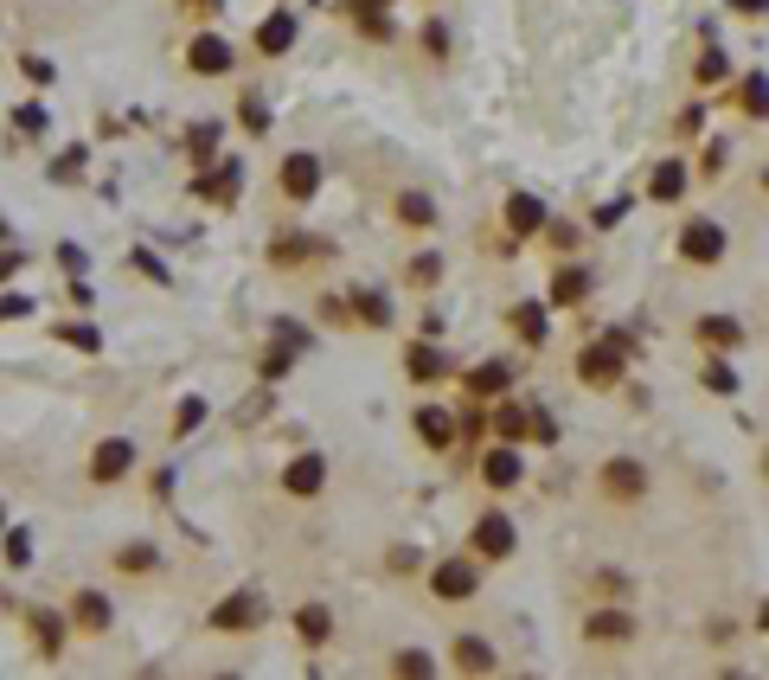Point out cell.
Wrapping results in <instances>:
<instances>
[{
    "label": "cell",
    "mask_w": 769,
    "mask_h": 680,
    "mask_svg": "<svg viewBox=\"0 0 769 680\" xmlns=\"http://www.w3.org/2000/svg\"><path fill=\"white\" fill-rule=\"evenodd\" d=\"M590 488H596V501H603V507H641V501H648V488H654V475H648V463H641V456H603V463H596V475H590Z\"/></svg>",
    "instance_id": "6da1fadb"
},
{
    "label": "cell",
    "mask_w": 769,
    "mask_h": 680,
    "mask_svg": "<svg viewBox=\"0 0 769 680\" xmlns=\"http://www.w3.org/2000/svg\"><path fill=\"white\" fill-rule=\"evenodd\" d=\"M571 372L584 379L590 392H615V386H622V372H629V334L584 340V347H577V360H571Z\"/></svg>",
    "instance_id": "7a4b0ae2"
},
{
    "label": "cell",
    "mask_w": 769,
    "mask_h": 680,
    "mask_svg": "<svg viewBox=\"0 0 769 680\" xmlns=\"http://www.w3.org/2000/svg\"><path fill=\"white\" fill-rule=\"evenodd\" d=\"M577 635H584V649H635L641 616L629 610V603H596V610H584Z\"/></svg>",
    "instance_id": "3957f363"
},
{
    "label": "cell",
    "mask_w": 769,
    "mask_h": 680,
    "mask_svg": "<svg viewBox=\"0 0 769 680\" xmlns=\"http://www.w3.org/2000/svg\"><path fill=\"white\" fill-rule=\"evenodd\" d=\"M430 598L436 603H475L481 598V558H475V552L436 558L430 565Z\"/></svg>",
    "instance_id": "277c9868"
},
{
    "label": "cell",
    "mask_w": 769,
    "mask_h": 680,
    "mask_svg": "<svg viewBox=\"0 0 769 680\" xmlns=\"http://www.w3.org/2000/svg\"><path fill=\"white\" fill-rule=\"evenodd\" d=\"M513 546H519V533H513L507 507H487V514H475V526H468V552H475L481 565H507Z\"/></svg>",
    "instance_id": "5b68a950"
},
{
    "label": "cell",
    "mask_w": 769,
    "mask_h": 680,
    "mask_svg": "<svg viewBox=\"0 0 769 680\" xmlns=\"http://www.w3.org/2000/svg\"><path fill=\"white\" fill-rule=\"evenodd\" d=\"M475 475H481L487 495H507V488H519V482H526V456H519V444H500V437H494V444L481 449Z\"/></svg>",
    "instance_id": "8992f818"
},
{
    "label": "cell",
    "mask_w": 769,
    "mask_h": 680,
    "mask_svg": "<svg viewBox=\"0 0 769 680\" xmlns=\"http://www.w3.org/2000/svg\"><path fill=\"white\" fill-rule=\"evenodd\" d=\"M680 263H692V270L724 263V225L718 218H687L680 225Z\"/></svg>",
    "instance_id": "52a82bcc"
},
{
    "label": "cell",
    "mask_w": 769,
    "mask_h": 680,
    "mask_svg": "<svg viewBox=\"0 0 769 680\" xmlns=\"http://www.w3.org/2000/svg\"><path fill=\"white\" fill-rule=\"evenodd\" d=\"M231 65H237V52H231L225 32H193V46H186V71L193 78H231Z\"/></svg>",
    "instance_id": "ba28073f"
},
{
    "label": "cell",
    "mask_w": 769,
    "mask_h": 680,
    "mask_svg": "<svg viewBox=\"0 0 769 680\" xmlns=\"http://www.w3.org/2000/svg\"><path fill=\"white\" fill-rule=\"evenodd\" d=\"M545 200L538 193H507V206H500V225H507V244H526V237L545 232Z\"/></svg>",
    "instance_id": "9c48e42d"
},
{
    "label": "cell",
    "mask_w": 769,
    "mask_h": 680,
    "mask_svg": "<svg viewBox=\"0 0 769 680\" xmlns=\"http://www.w3.org/2000/svg\"><path fill=\"white\" fill-rule=\"evenodd\" d=\"M321 488H328V456H321V449H302V456L282 469V495L289 501H314Z\"/></svg>",
    "instance_id": "30bf717a"
},
{
    "label": "cell",
    "mask_w": 769,
    "mask_h": 680,
    "mask_svg": "<svg viewBox=\"0 0 769 680\" xmlns=\"http://www.w3.org/2000/svg\"><path fill=\"white\" fill-rule=\"evenodd\" d=\"M410 424H417V444L436 449V456H449V449L461 444V424L449 418L442 405H417V418H410Z\"/></svg>",
    "instance_id": "8fae6325"
},
{
    "label": "cell",
    "mask_w": 769,
    "mask_h": 680,
    "mask_svg": "<svg viewBox=\"0 0 769 680\" xmlns=\"http://www.w3.org/2000/svg\"><path fill=\"white\" fill-rule=\"evenodd\" d=\"M276 186L289 193V200H295V206H308V200L321 193V161H314V155H282Z\"/></svg>",
    "instance_id": "7c38bea8"
},
{
    "label": "cell",
    "mask_w": 769,
    "mask_h": 680,
    "mask_svg": "<svg viewBox=\"0 0 769 680\" xmlns=\"http://www.w3.org/2000/svg\"><path fill=\"white\" fill-rule=\"evenodd\" d=\"M314 258H328V237H314V232H276L270 237V263L276 270H302V263Z\"/></svg>",
    "instance_id": "4fadbf2b"
},
{
    "label": "cell",
    "mask_w": 769,
    "mask_h": 680,
    "mask_svg": "<svg viewBox=\"0 0 769 680\" xmlns=\"http://www.w3.org/2000/svg\"><path fill=\"white\" fill-rule=\"evenodd\" d=\"M692 340H699L705 353H738L750 334H743L738 314H699V321H692Z\"/></svg>",
    "instance_id": "5bb4252c"
},
{
    "label": "cell",
    "mask_w": 769,
    "mask_h": 680,
    "mask_svg": "<svg viewBox=\"0 0 769 680\" xmlns=\"http://www.w3.org/2000/svg\"><path fill=\"white\" fill-rule=\"evenodd\" d=\"M687 186H692V161L673 155V161H661V167L648 174V200H654V206H680Z\"/></svg>",
    "instance_id": "9a60e30c"
},
{
    "label": "cell",
    "mask_w": 769,
    "mask_h": 680,
    "mask_svg": "<svg viewBox=\"0 0 769 680\" xmlns=\"http://www.w3.org/2000/svg\"><path fill=\"white\" fill-rule=\"evenodd\" d=\"M507 328L519 347H545V340H552V309H545V302H513Z\"/></svg>",
    "instance_id": "2e32d148"
},
{
    "label": "cell",
    "mask_w": 769,
    "mask_h": 680,
    "mask_svg": "<svg viewBox=\"0 0 769 680\" xmlns=\"http://www.w3.org/2000/svg\"><path fill=\"white\" fill-rule=\"evenodd\" d=\"M263 623V598L256 591H237V598H225L218 610H212V629H225V635H244V629Z\"/></svg>",
    "instance_id": "e0dca14e"
},
{
    "label": "cell",
    "mask_w": 769,
    "mask_h": 680,
    "mask_svg": "<svg viewBox=\"0 0 769 680\" xmlns=\"http://www.w3.org/2000/svg\"><path fill=\"white\" fill-rule=\"evenodd\" d=\"M391 218H398L405 232H436V218H442V212H436V200L424 193V186H405V193L391 200Z\"/></svg>",
    "instance_id": "ac0fdd59"
},
{
    "label": "cell",
    "mask_w": 769,
    "mask_h": 680,
    "mask_svg": "<svg viewBox=\"0 0 769 680\" xmlns=\"http://www.w3.org/2000/svg\"><path fill=\"white\" fill-rule=\"evenodd\" d=\"M449 668H456V674H494L500 654H494L487 635H456V642H449Z\"/></svg>",
    "instance_id": "d6986e66"
},
{
    "label": "cell",
    "mask_w": 769,
    "mask_h": 680,
    "mask_svg": "<svg viewBox=\"0 0 769 680\" xmlns=\"http://www.w3.org/2000/svg\"><path fill=\"white\" fill-rule=\"evenodd\" d=\"M135 469V444L128 437H103L97 456H90V482H123Z\"/></svg>",
    "instance_id": "ffe728a7"
},
{
    "label": "cell",
    "mask_w": 769,
    "mask_h": 680,
    "mask_svg": "<svg viewBox=\"0 0 769 680\" xmlns=\"http://www.w3.org/2000/svg\"><path fill=\"white\" fill-rule=\"evenodd\" d=\"M405 372H410V386H442L449 360H442V347H436V340H410V347H405Z\"/></svg>",
    "instance_id": "44dd1931"
},
{
    "label": "cell",
    "mask_w": 769,
    "mask_h": 680,
    "mask_svg": "<svg viewBox=\"0 0 769 680\" xmlns=\"http://www.w3.org/2000/svg\"><path fill=\"white\" fill-rule=\"evenodd\" d=\"M461 386H468V398H481V405H487V398H500L513 386V367H507V360H481V367L461 372Z\"/></svg>",
    "instance_id": "7402d4cb"
},
{
    "label": "cell",
    "mask_w": 769,
    "mask_h": 680,
    "mask_svg": "<svg viewBox=\"0 0 769 680\" xmlns=\"http://www.w3.org/2000/svg\"><path fill=\"white\" fill-rule=\"evenodd\" d=\"M487 430L500 437V444H526V405H507V398H487Z\"/></svg>",
    "instance_id": "603a6c76"
},
{
    "label": "cell",
    "mask_w": 769,
    "mask_h": 680,
    "mask_svg": "<svg viewBox=\"0 0 769 680\" xmlns=\"http://www.w3.org/2000/svg\"><path fill=\"white\" fill-rule=\"evenodd\" d=\"M731 104H738V116H750V123H769V78L763 71H743L738 90H731Z\"/></svg>",
    "instance_id": "cb8c5ba5"
},
{
    "label": "cell",
    "mask_w": 769,
    "mask_h": 680,
    "mask_svg": "<svg viewBox=\"0 0 769 680\" xmlns=\"http://www.w3.org/2000/svg\"><path fill=\"white\" fill-rule=\"evenodd\" d=\"M584 295H590V263H558V270H552V302H558V309H577Z\"/></svg>",
    "instance_id": "d4e9b609"
},
{
    "label": "cell",
    "mask_w": 769,
    "mask_h": 680,
    "mask_svg": "<svg viewBox=\"0 0 769 680\" xmlns=\"http://www.w3.org/2000/svg\"><path fill=\"white\" fill-rule=\"evenodd\" d=\"M295 635H302V649H328L333 642V610L328 603H302V610H295Z\"/></svg>",
    "instance_id": "484cf974"
},
{
    "label": "cell",
    "mask_w": 769,
    "mask_h": 680,
    "mask_svg": "<svg viewBox=\"0 0 769 680\" xmlns=\"http://www.w3.org/2000/svg\"><path fill=\"white\" fill-rule=\"evenodd\" d=\"M237 186H244V174H237V161H225V167H212L193 193H199V200H218V206H237Z\"/></svg>",
    "instance_id": "4316f807"
},
{
    "label": "cell",
    "mask_w": 769,
    "mask_h": 680,
    "mask_svg": "<svg viewBox=\"0 0 769 680\" xmlns=\"http://www.w3.org/2000/svg\"><path fill=\"white\" fill-rule=\"evenodd\" d=\"M71 623L84 629V635H103V629H109V598H103V591H77Z\"/></svg>",
    "instance_id": "83f0119b"
},
{
    "label": "cell",
    "mask_w": 769,
    "mask_h": 680,
    "mask_svg": "<svg viewBox=\"0 0 769 680\" xmlns=\"http://www.w3.org/2000/svg\"><path fill=\"white\" fill-rule=\"evenodd\" d=\"M289 46H295V13H270V20L256 27V52L276 58V52H289Z\"/></svg>",
    "instance_id": "f1b7e54d"
},
{
    "label": "cell",
    "mask_w": 769,
    "mask_h": 680,
    "mask_svg": "<svg viewBox=\"0 0 769 680\" xmlns=\"http://www.w3.org/2000/svg\"><path fill=\"white\" fill-rule=\"evenodd\" d=\"M359 39H372V46H391L398 39V20H391V7H359Z\"/></svg>",
    "instance_id": "f546056e"
},
{
    "label": "cell",
    "mask_w": 769,
    "mask_h": 680,
    "mask_svg": "<svg viewBox=\"0 0 769 680\" xmlns=\"http://www.w3.org/2000/svg\"><path fill=\"white\" fill-rule=\"evenodd\" d=\"M353 314L366 328H391V302H384L379 289H353Z\"/></svg>",
    "instance_id": "4dcf8cb0"
},
{
    "label": "cell",
    "mask_w": 769,
    "mask_h": 680,
    "mask_svg": "<svg viewBox=\"0 0 769 680\" xmlns=\"http://www.w3.org/2000/svg\"><path fill=\"white\" fill-rule=\"evenodd\" d=\"M699 379H705V392H712V398H731V392H738V372H731V360H724V353H712Z\"/></svg>",
    "instance_id": "1f68e13d"
},
{
    "label": "cell",
    "mask_w": 769,
    "mask_h": 680,
    "mask_svg": "<svg viewBox=\"0 0 769 680\" xmlns=\"http://www.w3.org/2000/svg\"><path fill=\"white\" fill-rule=\"evenodd\" d=\"M724 78H731V58L718 52V46H705L699 65H692V84H724Z\"/></svg>",
    "instance_id": "d6a6232c"
},
{
    "label": "cell",
    "mask_w": 769,
    "mask_h": 680,
    "mask_svg": "<svg viewBox=\"0 0 769 680\" xmlns=\"http://www.w3.org/2000/svg\"><path fill=\"white\" fill-rule=\"evenodd\" d=\"M405 276H410V289H436L442 283V258H436V251H417Z\"/></svg>",
    "instance_id": "836d02e7"
},
{
    "label": "cell",
    "mask_w": 769,
    "mask_h": 680,
    "mask_svg": "<svg viewBox=\"0 0 769 680\" xmlns=\"http://www.w3.org/2000/svg\"><path fill=\"white\" fill-rule=\"evenodd\" d=\"M391 674H405V680H424V674H436V654H417V649L391 654Z\"/></svg>",
    "instance_id": "e575fe53"
},
{
    "label": "cell",
    "mask_w": 769,
    "mask_h": 680,
    "mask_svg": "<svg viewBox=\"0 0 769 680\" xmlns=\"http://www.w3.org/2000/svg\"><path fill=\"white\" fill-rule=\"evenodd\" d=\"M526 437H533L538 449H552L558 444V418H552V411H526Z\"/></svg>",
    "instance_id": "d590c367"
},
{
    "label": "cell",
    "mask_w": 769,
    "mask_h": 680,
    "mask_svg": "<svg viewBox=\"0 0 769 680\" xmlns=\"http://www.w3.org/2000/svg\"><path fill=\"white\" fill-rule=\"evenodd\" d=\"M590 591H603V603H629V577L622 572H590Z\"/></svg>",
    "instance_id": "8d00e7d4"
},
{
    "label": "cell",
    "mask_w": 769,
    "mask_h": 680,
    "mask_svg": "<svg viewBox=\"0 0 769 680\" xmlns=\"http://www.w3.org/2000/svg\"><path fill=\"white\" fill-rule=\"evenodd\" d=\"M116 572H154V546H123L116 552Z\"/></svg>",
    "instance_id": "74e56055"
},
{
    "label": "cell",
    "mask_w": 769,
    "mask_h": 680,
    "mask_svg": "<svg viewBox=\"0 0 769 680\" xmlns=\"http://www.w3.org/2000/svg\"><path fill=\"white\" fill-rule=\"evenodd\" d=\"M212 148H218V129H212V123H199V129H193V142H186V155H193V161H212Z\"/></svg>",
    "instance_id": "f35d334b"
},
{
    "label": "cell",
    "mask_w": 769,
    "mask_h": 680,
    "mask_svg": "<svg viewBox=\"0 0 769 680\" xmlns=\"http://www.w3.org/2000/svg\"><path fill=\"white\" fill-rule=\"evenodd\" d=\"M32 629H39V654H58V649H65V629L51 623V616H32Z\"/></svg>",
    "instance_id": "ab89813d"
},
{
    "label": "cell",
    "mask_w": 769,
    "mask_h": 680,
    "mask_svg": "<svg viewBox=\"0 0 769 680\" xmlns=\"http://www.w3.org/2000/svg\"><path fill=\"white\" fill-rule=\"evenodd\" d=\"M545 244H552V251H577L584 237H577V225H552V218H545Z\"/></svg>",
    "instance_id": "60d3db41"
},
{
    "label": "cell",
    "mask_w": 769,
    "mask_h": 680,
    "mask_svg": "<svg viewBox=\"0 0 769 680\" xmlns=\"http://www.w3.org/2000/svg\"><path fill=\"white\" fill-rule=\"evenodd\" d=\"M417 32H424V52H430V58L449 52V27H442V20H430V27H417Z\"/></svg>",
    "instance_id": "b9f144b4"
},
{
    "label": "cell",
    "mask_w": 769,
    "mask_h": 680,
    "mask_svg": "<svg viewBox=\"0 0 769 680\" xmlns=\"http://www.w3.org/2000/svg\"><path fill=\"white\" fill-rule=\"evenodd\" d=\"M321 321L347 328V321H353V302H340V295H321Z\"/></svg>",
    "instance_id": "7bdbcfd3"
},
{
    "label": "cell",
    "mask_w": 769,
    "mask_h": 680,
    "mask_svg": "<svg viewBox=\"0 0 769 680\" xmlns=\"http://www.w3.org/2000/svg\"><path fill=\"white\" fill-rule=\"evenodd\" d=\"M58 340H71L77 353H97L103 340H97V328H58Z\"/></svg>",
    "instance_id": "ee69618b"
},
{
    "label": "cell",
    "mask_w": 769,
    "mask_h": 680,
    "mask_svg": "<svg viewBox=\"0 0 769 680\" xmlns=\"http://www.w3.org/2000/svg\"><path fill=\"white\" fill-rule=\"evenodd\" d=\"M199 418H205V405H199V398H186V405L174 411V437H186V430H193Z\"/></svg>",
    "instance_id": "f6af8a7d"
},
{
    "label": "cell",
    "mask_w": 769,
    "mask_h": 680,
    "mask_svg": "<svg viewBox=\"0 0 769 680\" xmlns=\"http://www.w3.org/2000/svg\"><path fill=\"white\" fill-rule=\"evenodd\" d=\"M276 340L289 347V353H302V347H308V328H302V321H276Z\"/></svg>",
    "instance_id": "bcb514c9"
},
{
    "label": "cell",
    "mask_w": 769,
    "mask_h": 680,
    "mask_svg": "<svg viewBox=\"0 0 769 680\" xmlns=\"http://www.w3.org/2000/svg\"><path fill=\"white\" fill-rule=\"evenodd\" d=\"M384 572H391V577L417 572V552H410V546H398V552H391V558H384Z\"/></svg>",
    "instance_id": "7dc6e473"
},
{
    "label": "cell",
    "mask_w": 769,
    "mask_h": 680,
    "mask_svg": "<svg viewBox=\"0 0 769 680\" xmlns=\"http://www.w3.org/2000/svg\"><path fill=\"white\" fill-rule=\"evenodd\" d=\"M26 558H32V540H26V533H13V540H7V565H26Z\"/></svg>",
    "instance_id": "c3c4849f"
},
{
    "label": "cell",
    "mask_w": 769,
    "mask_h": 680,
    "mask_svg": "<svg viewBox=\"0 0 769 680\" xmlns=\"http://www.w3.org/2000/svg\"><path fill=\"white\" fill-rule=\"evenodd\" d=\"M263 123H270V116H263V104H256V97H244V129L263 135Z\"/></svg>",
    "instance_id": "681fc988"
},
{
    "label": "cell",
    "mask_w": 769,
    "mask_h": 680,
    "mask_svg": "<svg viewBox=\"0 0 769 680\" xmlns=\"http://www.w3.org/2000/svg\"><path fill=\"white\" fill-rule=\"evenodd\" d=\"M13 314H32V302L26 295H0V321H13Z\"/></svg>",
    "instance_id": "f907efd6"
},
{
    "label": "cell",
    "mask_w": 769,
    "mask_h": 680,
    "mask_svg": "<svg viewBox=\"0 0 769 680\" xmlns=\"http://www.w3.org/2000/svg\"><path fill=\"white\" fill-rule=\"evenodd\" d=\"M174 7H186V13H218L225 0H174Z\"/></svg>",
    "instance_id": "816d5d0a"
},
{
    "label": "cell",
    "mask_w": 769,
    "mask_h": 680,
    "mask_svg": "<svg viewBox=\"0 0 769 680\" xmlns=\"http://www.w3.org/2000/svg\"><path fill=\"white\" fill-rule=\"evenodd\" d=\"M359 7H391V0H347V13H359Z\"/></svg>",
    "instance_id": "f5cc1de1"
},
{
    "label": "cell",
    "mask_w": 769,
    "mask_h": 680,
    "mask_svg": "<svg viewBox=\"0 0 769 680\" xmlns=\"http://www.w3.org/2000/svg\"><path fill=\"white\" fill-rule=\"evenodd\" d=\"M757 186H763V193H769V161H763V167H757Z\"/></svg>",
    "instance_id": "db71d44e"
},
{
    "label": "cell",
    "mask_w": 769,
    "mask_h": 680,
    "mask_svg": "<svg viewBox=\"0 0 769 680\" xmlns=\"http://www.w3.org/2000/svg\"><path fill=\"white\" fill-rule=\"evenodd\" d=\"M757 623H763V629H769V603H763V610H757Z\"/></svg>",
    "instance_id": "11a10c76"
},
{
    "label": "cell",
    "mask_w": 769,
    "mask_h": 680,
    "mask_svg": "<svg viewBox=\"0 0 769 680\" xmlns=\"http://www.w3.org/2000/svg\"><path fill=\"white\" fill-rule=\"evenodd\" d=\"M763 475H769V456H763Z\"/></svg>",
    "instance_id": "9f6ffc18"
}]
</instances>
